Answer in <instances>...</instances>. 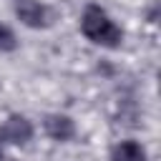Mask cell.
Returning <instances> with one entry per match:
<instances>
[{
  "mask_svg": "<svg viewBox=\"0 0 161 161\" xmlns=\"http://www.w3.org/2000/svg\"><path fill=\"white\" fill-rule=\"evenodd\" d=\"M80 30L88 40L98 43V45H106V48H116L121 45V28L106 15L103 8L98 5H88L83 10V18H80Z\"/></svg>",
  "mask_w": 161,
  "mask_h": 161,
  "instance_id": "cell-1",
  "label": "cell"
},
{
  "mask_svg": "<svg viewBox=\"0 0 161 161\" xmlns=\"http://www.w3.org/2000/svg\"><path fill=\"white\" fill-rule=\"evenodd\" d=\"M33 136V126L25 116H10L3 126H0V141L8 143H25Z\"/></svg>",
  "mask_w": 161,
  "mask_h": 161,
  "instance_id": "cell-2",
  "label": "cell"
},
{
  "mask_svg": "<svg viewBox=\"0 0 161 161\" xmlns=\"http://www.w3.org/2000/svg\"><path fill=\"white\" fill-rule=\"evenodd\" d=\"M15 13L28 28H43L48 23V10L35 0H20L15 5Z\"/></svg>",
  "mask_w": 161,
  "mask_h": 161,
  "instance_id": "cell-3",
  "label": "cell"
},
{
  "mask_svg": "<svg viewBox=\"0 0 161 161\" xmlns=\"http://www.w3.org/2000/svg\"><path fill=\"white\" fill-rule=\"evenodd\" d=\"M45 133H48L50 138H55V141H68V138H73L75 128H73V121H70L68 116L53 113V116L45 118Z\"/></svg>",
  "mask_w": 161,
  "mask_h": 161,
  "instance_id": "cell-4",
  "label": "cell"
},
{
  "mask_svg": "<svg viewBox=\"0 0 161 161\" xmlns=\"http://www.w3.org/2000/svg\"><path fill=\"white\" fill-rule=\"evenodd\" d=\"M111 161H146V151L136 141H121L113 148Z\"/></svg>",
  "mask_w": 161,
  "mask_h": 161,
  "instance_id": "cell-5",
  "label": "cell"
},
{
  "mask_svg": "<svg viewBox=\"0 0 161 161\" xmlns=\"http://www.w3.org/2000/svg\"><path fill=\"white\" fill-rule=\"evenodd\" d=\"M15 45H18V40H15L13 30H10L8 25H3V23H0V50H3V53H8V50H15Z\"/></svg>",
  "mask_w": 161,
  "mask_h": 161,
  "instance_id": "cell-6",
  "label": "cell"
},
{
  "mask_svg": "<svg viewBox=\"0 0 161 161\" xmlns=\"http://www.w3.org/2000/svg\"><path fill=\"white\" fill-rule=\"evenodd\" d=\"M0 161H3V146H0Z\"/></svg>",
  "mask_w": 161,
  "mask_h": 161,
  "instance_id": "cell-7",
  "label": "cell"
}]
</instances>
